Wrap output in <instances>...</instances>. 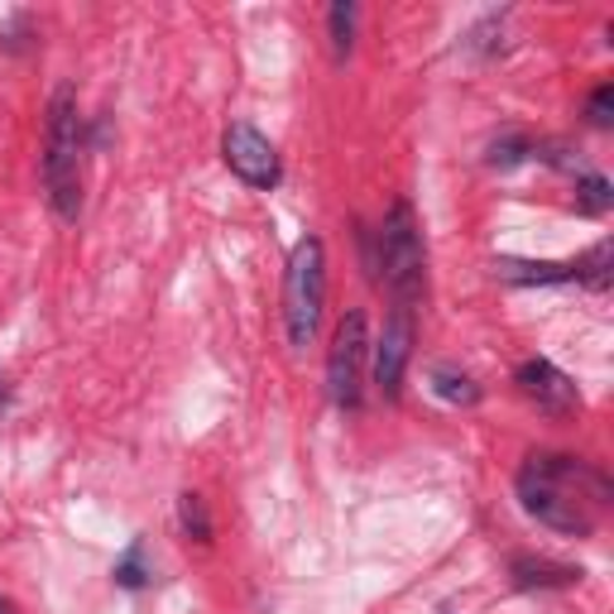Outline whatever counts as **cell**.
Here are the masks:
<instances>
[{"instance_id":"4fadbf2b","label":"cell","mask_w":614,"mask_h":614,"mask_svg":"<svg viewBox=\"0 0 614 614\" xmlns=\"http://www.w3.org/2000/svg\"><path fill=\"white\" fill-rule=\"evenodd\" d=\"M178 519H183V533L197 538V543H212V519H207V504L202 494H183L178 500Z\"/></svg>"},{"instance_id":"9a60e30c","label":"cell","mask_w":614,"mask_h":614,"mask_svg":"<svg viewBox=\"0 0 614 614\" xmlns=\"http://www.w3.org/2000/svg\"><path fill=\"white\" fill-rule=\"evenodd\" d=\"M576 202H581V212H610L614 193H610V183L601 178V173H586L581 187H576Z\"/></svg>"},{"instance_id":"ac0fdd59","label":"cell","mask_w":614,"mask_h":614,"mask_svg":"<svg viewBox=\"0 0 614 614\" xmlns=\"http://www.w3.org/2000/svg\"><path fill=\"white\" fill-rule=\"evenodd\" d=\"M614 121V82H601V86H595V92H591V125H610Z\"/></svg>"},{"instance_id":"7a4b0ae2","label":"cell","mask_w":614,"mask_h":614,"mask_svg":"<svg viewBox=\"0 0 614 614\" xmlns=\"http://www.w3.org/2000/svg\"><path fill=\"white\" fill-rule=\"evenodd\" d=\"M43 187L63 222L82 216V115L78 92L58 86L49 101V130H43Z\"/></svg>"},{"instance_id":"5b68a950","label":"cell","mask_w":614,"mask_h":614,"mask_svg":"<svg viewBox=\"0 0 614 614\" xmlns=\"http://www.w3.org/2000/svg\"><path fill=\"white\" fill-rule=\"evenodd\" d=\"M365 356H370V321H365L360 307H350L341 327H336V341L327 356V393L346 413H356L365 399Z\"/></svg>"},{"instance_id":"6da1fadb","label":"cell","mask_w":614,"mask_h":614,"mask_svg":"<svg viewBox=\"0 0 614 614\" xmlns=\"http://www.w3.org/2000/svg\"><path fill=\"white\" fill-rule=\"evenodd\" d=\"M519 500L548 529L566 538H591L610 504V480L576 457L533 451L519 471Z\"/></svg>"},{"instance_id":"7c38bea8","label":"cell","mask_w":614,"mask_h":614,"mask_svg":"<svg viewBox=\"0 0 614 614\" xmlns=\"http://www.w3.org/2000/svg\"><path fill=\"white\" fill-rule=\"evenodd\" d=\"M432 389L442 393L447 403H480V385H475V379L447 370V365H437V370H432Z\"/></svg>"},{"instance_id":"2e32d148","label":"cell","mask_w":614,"mask_h":614,"mask_svg":"<svg viewBox=\"0 0 614 614\" xmlns=\"http://www.w3.org/2000/svg\"><path fill=\"white\" fill-rule=\"evenodd\" d=\"M529 154H533V144L519 140V135H504V140L490 144V164H494V168H514V164H523Z\"/></svg>"},{"instance_id":"d6986e66","label":"cell","mask_w":614,"mask_h":614,"mask_svg":"<svg viewBox=\"0 0 614 614\" xmlns=\"http://www.w3.org/2000/svg\"><path fill=\"white\" fill-rule=\"evenodd\" d=\"M0 614H10V605H6V601H0Z\"/></svg>"},{"instance_id":"ba28073f","label":"cell","mask_w":614,"mask_h":614,"mask_svg":"<svg viewBox=\"0 0 614 614\" xmlns=\"http://www.w3.org/2000/svg\"><path fill=\"white\" fill-rule=\"evenodd\" d=\"M519 389L529 393V399H538L543 408H552V413H566V408L581 403L576 385L552 360H523L519 365Z\"/></svg>"},{"instance_id":"277c9868","label":"cell","mask_w":614,"mask_h":614,"mask_svg":"<svg viewBox=\"0 0 614 614\" xmlns=\"http://www.w3.org/2000/svg\"><path fill=\"white\" fill-rule=\"evenodd\" d=\"M321 303H327V250H321L317 236H307L298 241L284 279V327L298 350L313 346V336L321 327Z\"/></svg>"},{"instance_id":"5bb4252c","label":"cell","mask_w":614,"mask_h":614,"mask_svg":"<svg viewBox=\"0 0 614 614\" xmlns=\"http://www.w3.org/2000/svg\"><path fill=\"white\" fill-rule=\"evenodd\" d=\"M327 24H331V49H336V58H346L350 53V34H356V6H350V0H336L331 14H327Z\"/></svg>"},{"instance_id":"8fae6325","label":"cell","mask_w":614,"mask_h":614,"mask_svg":"<svg viewBox=\"0 0 614 614\" xmlns=\"http://www.w3.org/2000/svg\"><path fill=\"white\" fill-rule=\"evenodd\" d=\"M614 245L610 241H601L591 255H581V259H572V269H576V284H586V288H595V294H605L610 288V279H614Z\"/></svg>"},{"instance_id":"e0dca14e","label":"cell","mask_w":614,"mask_h":614,"mask_svg":"<svg viewBox=\"0 0 614 614\" xmlns=\"http://www.w3.org/2000/svg\"><path fill=\"white\" fill-rule=\"evenodd\" d=\"M144 581H150V572H144V548L135 543L125 552V562L115 566V586H125V591H140Z\"/></svg>"},{"instance_id":"30bf717a","label":"cell","mask_w":614,"mask_h":614,"mask_svg":"<svg viewBox=\"0 0 614 614\" xmlns=\"http://www.w3.org/2000/svg\"><path fill=\"white\" fill-rule=\"evenodd\" d=\"M514 581H519L523 591H533V586H572V581H581V572H572V566H552V562L519 557L514 562Z\"/></svg>"},{"instance_id":"3957f363","label":"cell","mask_w":614,"mask_h":614,"mask_svg":"<svg viewBox=\"0 0 614 614\" xmlns=\"http://www.w3.org/2000/svg\"><path fill=\"white\" fill-rule=\"evenodd\" d=\"M379 269H385V288L393 303L413 307L422 298V279H428V255H422V231L408 202H393L385 226H379Z\"/></svg>"},{"instance_id":"9c48e42d","label":"cell","mask_w":614,"mask_h":614,"mask_svg":"<svg viewBox=\"0 0 614 614\" xmlns=\"http://www.w3.org/2000/svg\"><path fill=\"white\" fill-rule=\"evenodd\" d=\"M494 274L509 284H572V265H523V259H494Z\"/></svg>"},{"instance_id":"52a82bcc","label":"cell","mask_w":614,"mask_h":614,"mask_svg":"<svg viewBox=\"0 0 614 614\" xmlns=\"http://www.w3.org/2000/svg\"><path fill=\"white\" fill-rule=\"evenodd\" d=\"M408 356H413V307L393 303L385 331H379V341H375V385L385 389V399H399Z\"/></svg>"},{"instance_id":"8992f818","label":"cell","mask_w":614,"mask_h":614,"mask_svg":"<svg viewBox=\"0 0 614 614\" xmlns=\"http://www.w3.org/2000/svg\"><path fill=\"white\" fill-rule=\"evenodd\" d=\"M222 154H226V168L236 173L241 183H250V187L279 183V154H274V144L259 135L255 125H245V121L231 125L222 135Z\"/></svg>"}]
</instances>
